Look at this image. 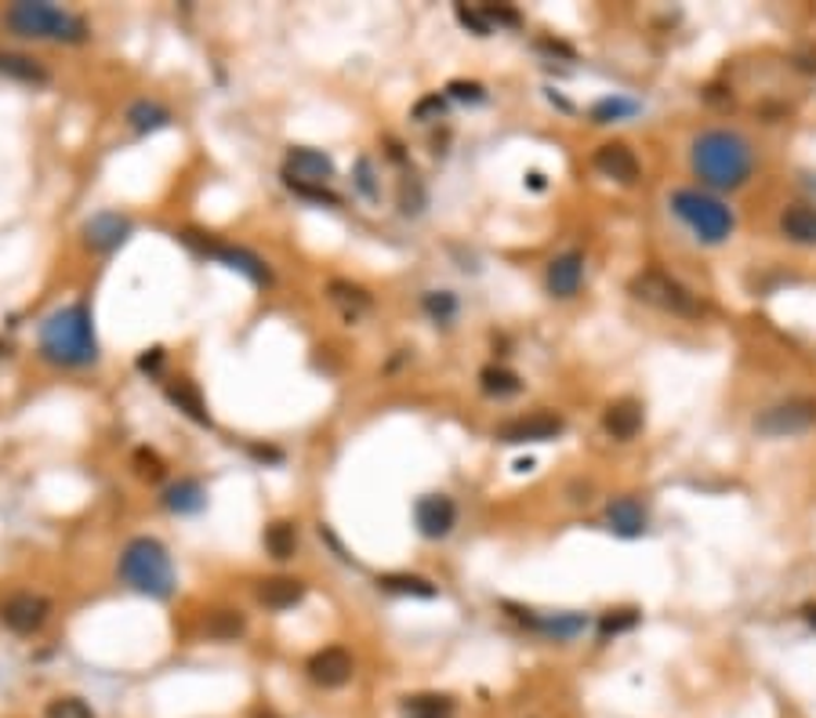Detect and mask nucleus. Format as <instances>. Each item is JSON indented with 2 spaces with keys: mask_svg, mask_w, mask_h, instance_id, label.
Segmentation results:
<instances>
[{
  "mask_svg": "<svg viewBox=\"0 0 816 718\" xmlns=\"http://www.w3.org/2000/svg\"><path fill=\"white\" fill-rule=\"evenodd\" d=\"M305 674H309L316 685H323V690H342V685L353 682L356 660L345 646H323L305 664Z\"/></svg>",
  "mask_w": 816,
  "mask_h": 718,
  "instance_id": "6e6552de",
  "label": "nucleus"
},
{
  "mask_svg": "<svg viewBox=\"0 0 816 718\" xmlns=\"http://www.w3.org/2000/svg\"><path fill=\"white\" fill-rule=\"evenodd\" d=\"M48 617H51V598H44L37 592H18L0 606V620L15 635H33V631L48 624Z\"/></svg>",
  "mask_w": 816,
  "mask_h": 718,
  "instance_id": "1a4fd4ad",
  "label": "nucleus"
},
{
  "mask_svg": "<svg viewBox=\"0 0 816 718\" xmlns=\"http://www.w3.org/2000/svg\"><path fill=\"white\" fill-rule=\"evenodd\" d=\"M353 185L359 189V196H363V200H370V203H378V200H381V185H378L374 163H370L367 157H359V160H356V168H353Z\"/></svg>",
  "mask_w": 816,
  "mask_h": 718,
  "instance_id": "c9c22d12",
  "label": "nucleus"
},
{
  "mask_svg": "<svg viewBox=\"0 0 816 718\" xmlns=\"http://www.w3.org/2000/svg\"><path fill=\"white\" fill-rule=\"evenodd\" d=\"M566 429L559 413L552 410H537V413H527V418H511L497 429V440L508 443V446H519V443H548L555 440Z\"/></svg>",
  "mask_w": 816,
  "mask_h": 718,
  "instance_id": "9d476101",
  "label": "nucleus"
},
{
  "mask_svg": "<svg viewBox=\"0 0 816 718\" xmlns=\"http://www.w3.org/2000/svg\"><path fill=\"white\" fill-rule=\"evenodd\" d=\"M326 298H331L334 309H342L345 320H359L363 312L374 309V294L353 280H331L326 283Z\"/></svg>",
  "mask_w": 816,
  "mask_h": 718,
  "instance_id": "4be33fe9",
  "label": "nucleus"
},
{
  "mask_svg": "<svg viewBox=\"0 0 816 718\" xmlns=\"http://www.w3.org/2000/svg\"><path fill=\"white\" fill-rule=\"evenodd\" d=\"M265 552L272 555V559H290L294 555V548H298V527H294L290 519H276V522H269L265 527Z\"/></svg>",
  "mask_w": 816,
  "mask_h": 718,
  "instance_id": "7c9ffc66",
  "label": "nucleus"
},
{
  "mask_svg": "<svg viewBox=\"0 0 816 718\" xmlns=\"http://www.w3.org/2000/svg\"><path fill=\"white\" fill-rule=\"evenodd\" d=\"M4 22L15 37H29V40H62V44H84L87 40V22L81 15L54 4H44V0H18L4 11Z\"/></svg>",
  "mask_w": 816,
  "mask_h": 718,
  "instance_id": "7ed1b4c3",
  "label": "nucleus"
},
{
  "mask_svg": "<svg viewBox=\"0 0 816 718\" xmlns=\"http://www.w3.org/2000/svg\"><path fill=\"white\" fill-rule=\"evenodd\" d=\"M642 421H646V413H642V403L631 399V396L614 399L603 410V429H606V435H614V440H620V443L635 440V435L642 432Z\"/></svg>",
  "mask_w": 816,
  "mask_h": 718,
  "instance_id": "f3484780",
  "label": "nucleus"
},
{
  "mask_svg": "<svg viewBox=\"0 0 816 718\" xmlns=\"http://www.w3.org/2000/svg\"><path fill=\"white\" fill-rule=\"evenodd\" d=\"M0 73L18 84H37V87L51 81V73L44 70L33 54H18V51H0Z\"/></svg>",
  "mask_w": 816,
  "mask_h": 718,
  "instance_id": "bb28decb",
  "label": "nucleus"
},
{
  "mask_svg": "<svg viewBox=\"0 0 816 718\" xmlns=\"http://www.w3.org/2000/svg\"><path fill=\"white\" fill-rule=\"evenodd\" d=\"M131 465H135L138 479H146V483H160V479L168 475V461H163L157 450H149V446H138V450L131 454Z\"/></svg>",
  "mask_w": 816,
  "mask_h": 718,
  "instance_id": "2f4dec72",
  "label": "nucleus"
},
{
  "mask_svg": "<svg viewBox=\"0 0 816 718\" xmlns=\"http://www.w3.org/2000/svg\"><path fill=\"white\" fill-rule=\"evenodd\" d=\"M421 203H424V189H421V182L410 174V178L403 182V189H399V207H403V214H418Z\"/></svg>",
  "mask_w": 816,
  "mask_h": 718,
  "instance_id": "58836bf2",
  "label": "nucleus"
},
{
  "mask_svg": "<svg viewBox=\"0 0 816 718\" xmlns=\"http://www.w3.org/2000/svg\"><path fill=\"white\" fill-rule=\"evenodd\" d=\"M163 367V348H146V352L138 356V370L141 374H157Z\"/></svg>",
  "mask_w": 816,
  "mask_h": 718,
  "instance_id": "c03bdc74",
  "label": "nucleus"
},
{
  "mask_svg": "<svg viewBox=\"0 0 816 718\" xmlns=\"http://www.w3.org/2000/svg\"><path fill=\"white\" fill-rule=\"evenodd\" d=\"M584 283V255L581 250H566V255L552 258L548 272H544V287L552 298H573Z\"/></svg>",
  "mask_w": 816,
  "mask_h": 718,
  "instance_id": "dca6fc26",
  "label": "nucleus"
},
{
  "mask_svg": "<svg viewBox=\"0 0 816 718\" xmlns=\"http://www.w3.org/2000/svg\"><path fill=\"white\" fill-rule=\"evenodd\" d=\"M247 450H250V457H258V461H272V465L283 461V454L276 450V446H247Z\"/></svg>",
  "mask_w": 816,
  "mask_h": 718,
  "instance_id": "a18cd8bd",
  "label": "nucleus"
},
{
  "mask_svg": "<svg viewBox=\"0 0 816 718\" xmlns=\"http://www.w3.org/2000/svg\"><path fill=\"white\" fill-rule=\"evenodd\" d=\"M505 609L519 624H527L530 631H541V635H552V639H577L588 628L584 614H537V609H527L516 603H505Z\"/></svg>",
  "mask_w": 816,
  "mask_h": 718,
  "instance_id": "f8f14e48",
  "label": "nucleus"
},
{
  "mask_svg": "<svg viewBox=\"0 0 816 718\" xmlns=\"http://www.w3.org/2000/svg\"><path fill=\"white\" fill-rule=\"evenodd\" d=\"M628 290L635 294L639 301H646V305H653V309H664L671 315H685V320L701 315V301H696V294L685 287V283H679V280L668 276V272H660V269L639 272V276L628 283Z\"/></svg>",
  "mask_w": 816,
  "mask_h": 718,
  "instance_id": "423d86ee",
  "label": "nucleus"
},
{
  "mask_svg": "<svg viewBox=\"0 0 816 718\" xmlns=\"http://www.w3.org/2000/svg\"><path fill=\"white\" fill-rule=\"evenodd\" d=\"M124 120L135 135H152V131H163L171 124V109L160 102H149V98H138V102L127 106Z\"/></svg>",
  "mask_w": 816,
  "mask_h": 718,
  "instance_id": "393cba45",
  "label": "nucleus"
},
{
  "mask_svg": "<svg viewBox=\"0 0 816 718\" xmlns=\"http://www.w3.org/2000/svg\"><path fill=\"white\" fill-rule=\"evenodd\" d=\"M40 356L54 367H87L98 359L91 309L84 301L62 305L40 323Z\"/></svg>",
  "mask_w": 816,
  "mask_h": 718,
  "instance_id": "f03ea898",
  "label": "nucleus"
},
{
  "mask_svg": "<svg viewBox=\"0 0 816 718\" xmlns=\"http://www.w3.org/2000/svg\"><path fill=\"white\" fill-rule=\"evenodd\" d=\"M446 95L457 98V102H483L486 87L475 84V81H450V84H446Z\"/></svg>",
  "mask_w": 816,
  "mask_h": 718,
  "instance_id": "ea45409f",
  "label": "nucleus"
},
{
  "mask_svg": "<svg viewBox=\"0 0 816 718\" xmlns=\"http://www.w3.org/2000/svg\"><path fill=\"white\" fill-rule=\"evenodd\" d=\"M479 11H483V18L490 22V29H494V22H497V26H519V11L516 8H505V4H483V8H479Z\"/></svg>",
  "mask_w": 816,
  "mask_h": 718,
  "instance_id": "79ce46f5",
  "label": "nucleus"
},
{
  "mask_svg": "<svg viewBox=\"0 0 816 718\" xmlns=\"http://www.w3.org/2000/svg\"><path fill=\"white\" fill-rule=\"evenodd\" d=\"M255 718H280V715H276V711H269V707H265V711H258Z\"/></svg>",
  "mask_w": 816,
  "mask_h": 718,
  "instance_id": "de8ad7c7",
  "label": "nucleus"
},
{
  "mask_svg": "<svg viewBox=\"0 0 816 718\" xmlns=\"http://www.w3.org/2000/svg\"><path fill=\"white\" fill-rule=\"evenodd\" d=\"M671 211L682 218L685 228H690L701 244H726L737 228L733 211H729L718 196L704 193V189H675Z\"/></svg>",
  "mask_w": 816,
  "mask_h": 718,
  "instance_id": "39448f33",
  "label": "nucleus"
},
{
  "mask_svg": "<svg viewBox=\"0 0 816 718\" xmlns=\"http://www.w3.org/2000/svg\"><path fill=\"white\" fill-rule=\"evenodd\" d=\"M403 718H457V701L446 693H413L399 701Z\"/></svg>",
  "mask_w": 816,
  "mask_h": 718,
  "instance_id": "b1692460",
  "label": "nucleus"
},
{
  "mask_svg": "<svg viewBox=\"0 0 816 718\" xmlns=\"http://www.w3.org/2000/svg\"><path fill=\"white\" fill-rule=\"evenodd\" d=\"M454 15H457V22H461L465 29H472L475 37H490V22L483 18V11H479V8H465V4H457V8H454Z\"/></svg>",
  "mask_w": 816,
  "mask_h": 718,
  "instance_id": "a19ab883",
  "label": "nucleus"
},
{
  "mask_svg": "<svg viewBox=\"0 0 816 718\" xmlns=\"http://www.w3.org/2000/svg\"><path fill=\"white\" fill-rule=\"evenodd\" d=\"M479 388H483L490 399H508L522 388V377L516 374V370L490 363V367L479 370Z\"/></svg>",
  "mask_w": 816,
  "mask_h": 718,
  "instance_id": "c85d7f7f",
  "label": "nucleus"
},
{
  "mask_svg": "<svg viewBox=\"0 0 816 718\" xmlns=\"http://www.w3.org/2000/svg\"><path fill=\"white\" fill-rule=\"evenodd\" d=\"M334 178V160L320 149L309 146H294L287 152V163H283V182H298V185H326Z\"/></svg>",
  "mask_w": 816,
  "mask_h": 718,
  "instance_id": "ddd939ff",
  "label": "nucleus"
},
{
  "mask_svg": "<svg viewBox=\"0 0 816 718\" xmlns=\"http://www.w3.org/2000/svg\"><path fill=\"white\" fill-rule=\"evenodd\" d=\"M780 236L799 247H816V207L791 203L780 211Z\"/></svg>",
  "mask_w": 816,
  "mask_h": 718,
  "instance_id": "412c9836",
  "label": "nucleus"
},
{
  "mask_svg": "<svg viewBox=\"0 0 816 718\" xmlns=\"http://www.w3.org/2000/svg\"><path fill=\"white\" fill-rule=\"evenodd\" d=\"M690 168L704 185L718 193H733L755 171V146L733 127L701 131L690 146Z\"/></svg>",
  "mask_w": 816,
  "mask_h": 718,
  "instance_id": "f257e3e1",
  "label": "nucleus"
},
{
  "mask_svg": "<svg viewBox=\"0 0 816 718\" xmlns=\"http://www.w3.org/2000/svg\"><path fill=\"white\" fill-rule=\"evenodd\" d=\"M168 399L178 407L185 418L203 424V429H211V410H207V399L200 396V388H196V381L189 377H174L168 381Z\"/></svg>",
  "mask_w": 816,
  "mask_h": 718,
  "instance_id": "5701e85b",
  "label": "nucleus"
},
{
  "mask_svg": "<svg viewBox=\"0 0 816 718\" xmlns=\"http://www.w3.org/2000/svg\"><path fill=\"white\" fill-rule=\"evenodd\" d=\"M802 614H805V624H809V628H816V603H809V606H805Z\"/></svg>",
  "mask_w": 816,
  "mask_h": 718,
  "instance_id": "49530a36",
  "label": "nucleus"
},
{
  "mask_svg": "<svg viewBox=\"0 0 816 718\" xmlns=\"http://www.w3.org/2000/svg\"><path fill=\"white\" fill-rule=\"evenodd\" d=\"M207 505V490L196 483V479H182L163 490V508L174 511V516H196Z\"/></svg>",
  "mask_w": 816,
  "mask_h": 718,
  "instance_id": "a878e982",
  "label": "nucleus"
},
{
  "mask_svg": "<svg viewBox=\"0 0 816 718\" xmlns=\"http://www.w3.org/2000/svg\"><path fill=\"white\" fill-rule=\"evenodd\" d=\"M595 171L603 174V178H614L620 185H635L639 174H642V163L635 157V149L625 146V141H606V146L595 149Z\"/></svg>",
  "mask_w": 816,
  "mask_h": 718,
  "instance_id": "4468645a",
  "label": "nucleus"
},
{
  "mask_svg": "<svg viewBox=\"0 0 816 718\" xmlns=\"http://www.w3.org/2000/svg\"><path fill=\"white\" fill-rule=\"evenodd\" d=\"M255 598L265 609H290L305 598V581H298V577H265L255 584Z\"/></svg>",
  "mask_w": 816,
  "mask_h": 718,
  "instance_id": "aec40b11",
  "label": "nucleus"
},
{
  "mask_svg": "<svg viewBox=\"0 0 816 718\" xmlns=\"http://www.w3.org/2000/svg\"><path fill=\"white\" fill-rule=\"evenodd\" d=\"M443 109H446V98L443 95H429V98H421V102L413 106V120L429 124L432 116H443Z\"/></svg>",
  "mask_w": 816,
  "mask_h": 718,
  "instance_id": "37998d69",
  "label": "nucleus"
},
{
  "mask_svg": "<svg viewBox=\"0 0 816 718\" xmlns=\"http://www.w3.org/2000/svg\"><path fill=\"white\" fill-rule=\"evenodd\" d=\"M127 236H131V222L116 211H102V214L87 218V225H84V244L91 247L95 255H109V250H116Z\"/></svg>",
  "mask_w": 816,
  "mask_h": 718,
  "instance_id": "2eb2a0df",
  "label": "nucleus"
},
{
  "mask_svg": "<svg viewBox=\"0 0 816 718\" xmlns=\"http://www.w3.org/2000/svg\"><path fill=\"white\" fill-rule=\"evenodd\" d=\"M44 718H98V715L84 696H54L44 707Z\"/></svg>",
  "mask_w": 816,
  "mask_h": 718,
  "instance_id": "473e14b6",
  "label": "nucleus"
},
{
  "mask_svg": "<svg viewBox=\"0 0 816 718\" xmlns=\"http://www.w3.org/2000/svg\"><path fill=\"white\" fill-rule=\"evenodd\" d=\"M378 587H381V592H388V595H410V598H435V595H440V587H435L429 577H418V573H381Z\"/></svg>",
  "mask_w": 816,
  "mask_h": 718,
  "instance_id": "cd10ccee",
  "label": "nucleus"
},
{
  "mask_svg": "<svg viewBox=\"0 0 816 718\" xmlns=\"http://www.w3.org/2000/svg\"><path fill=\"white\" fill-rule=\"evenodd\" d=\"M421 309L432 315L435 323H450L454 315H457V298L450 290H429L421 298Z\"/></svg>",
  "mask_w": 816,
  "mask_h": 718,
  "instance_id": "f704fd0d",
  "label": "nucleus"
},
{
  "mask_svg": "<svg viewBox=\"0 0 816 718\" xmlns=\"http://www.w3.org/2000/svg\"><path fill=\"white\" fill-rule=\"evenodd\" d=\"M120 577L138 595L171 598L174 595V562L157 537H131L120 555Z\"/></svg>",
  "mask_w": 816,
  "mask_h": 718,
  "instance_id": "20e7f679",
  "label": "nucleus"
},
{
  "mask_svg": "<svg viewBox=\"0 0 816 718\" xmlns=\"http://www.w3.org/2000/svg\"><path fill=\"white\" fill-rule=\"evenodd\" d=\"M214 261H222L225 269L239 272V276H247L250 283H258V287H265V283H272V269L261 261L255 250L247 247H233V244H218L214 250Z\"/></svg>",
  "mask_w": 816,
  "mask_h": 718,
  "instance_id": "6ab92c4d",
  "label": "nucleus"
},
{
  "mask_svg": "<svg viewBox=\"0 0 816 718\" xmlns=\"http://www.w3.org/2000/svg\"><path fill=\"white\" fill-rule=\"evenodd\" d=\"M287 189H290V193H298L301 200L331 203V207H337V203H342V196H337V193H331V189H326V185H298V182H287Z\"/></svg>",
  "mask_w": 816,
  "mask_h": 718,
  "instance_id": "4c0bfd02",
  "label": "nucleus"
},
{
  "mask_svg": "<svg viewBox=\"0 0 816 718\" xmlns=\"http://www.w3.org/2000/svg\"><path fill=\"white\" fill-rule=\"evenodd\" d=\"M642 620L639 609H609V614H603V620H598V635L609 639V635H620V631H631Z\"/></svg>",
  "mask_w": 816,
  "mask_h": 718,
  "instance_id": "e433bc0d",
  "label": "nucleus"
},
{
  "mask_svg": "<svg viewBox=\"0 0 816 718\" xmlns=\"http://www.w3.org/2000/svg\"><path fill=\"white\" fill-rule=\"evenodd\" d=\"M606 527L614 530L617 537H642L650 527V516L639 497H614L606 505Z\"/></svg>",
  "mask_w": 816,
  "mask_h": 718,
  "instance_id": "a211bd4d",
  "label": "nucleus"
},
{
  "mask_svg": "<svg viewBox=\"0 0 816 718\" xmlns=\"http://www.w3.org/2000/svg\"><path fill=\"white\" fill-rule=\"evenodd\" d=\"M816 424V399H788L777 407L762 410L755 418V432L783 440V435H802Z\"/></svg>",
  "mask_w": 816,
  "mask_h": 718,
  "instance_id": "0eeeda50",
  "label": "nucleus"
},
{
  "mask_svg": "<svg viewBox=\"0 0 816 718\" xmlns=\"http://www.w3.org/2000/svg\"><path fill=\"white\" fill-rule=\"evenodd\" d=\"M413 527L429 541L450 537V530L457 527V505L446 494H424L413 505Z\"/></svg>",
  "mask_w": 816,
  "mask_h": 718,
  "instance_id": "9b49d317",
  "label": "nucleus"
},
{
  "mask_svg": "<svg viewBox=\"0 0 816 718\" xmlns=\"http://www.w3.org/2000/svg\"><path fill=\"white\" fill-rule=\"evenodd\" d=\"M631 113H639V106L631 98H603V102L592 106V124H614V120H625Z\"/></svg>",
  "mask_w": 816,
  "mask_h": 718,
  "instance_id": "72a5a7b5",
  "label": "nucleus"
},
{
  "mask_svg": "<svg viewBox=\"0 0 816 718\" xmlns=\"http://www.w3.org/2000/svg\"><path fill=\"white\" fill-rule=\"evenodd\" d=\"M203 631H207V639L236 642L247 631V614L244 609H214V614L203 620Z\"/></svg>",
  "mask_w": 816,
  "mask_h": 718,
  "instance_id": "c756f323",
  "label": "nucleus"
}]
</instances>
